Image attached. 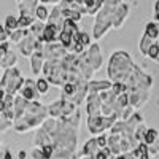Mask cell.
Segmentation results:
<instances>
[{"mask_svg":"<svg viewBox=\"0 0 159 159\" xmlns=\"http://www.w3.org/2000/svg\"><path fill=\"white\" fill-rule=\"evenodd\" d=\"M54 37V27H46L45 30V40H52Z\"/></svg>","mask_w":159,"mask_h":159,"instance_id":"6da1fadb","label":"cell"},{"mask_svg":"<svg viewBox=\"0 0 159 159\" xmlns=\"http://www.w3.org/2000/svg\"><path fill=\"white\" fill-rule=\"evenodd\" d=\"M16 24H18V22H16V19H15V18H11V16H10V18H7V27L15 29V27H16Z\"/></svg>","mask_w":159,"mask_h":159,"instance_id":"7a4b0ae2","label":"cell"},{"mask_svg":"<svg viewBox=\"0 0 159 159\" xmlns=\"http://www.w3.org/2000/svg\"><path fill=\"white\" fill-rule=\"evenodd\" d=\"M148 35L150 37H154L156 35V27H154L153 24H148Z\"/></svg>","mask_w":159,"mask_h":159,"instance_id":"3957f363","label":"cell"},{"mask_svg":"<svg viewBox=\"0 0 159 159\" xmlns=\"http://www.w3.org/2000/svg\"><path fill=\"white\" fill-rule=\"evenodd\" d=\"M150 56H151V57H156V56H157V48H156V46H151V48H150Z\"/></svg>","mask_w":159,"mask_h":159,"instance_id":"277c9868","label":"cell"},{"mask_svg":"<svg viewBox=\"0 0 159 159\" xmlns=\"http://www.w3.org/2000/svg\"><path fill=\"white\" fill-rule=\"evenodd\" d=\"M154 137H156V132H154V130H150V132H148V142H150V143L154 142Z\"/></svg>","mask_w":159,"mask_h":159,"instance_id":"5b68a950","label":"cell"},{"mask_svg":"<svg viewBox=\"0 0 159 159\" xmlns=\"http://www.w3.org/2000/svg\"><path fill=\"white\" fill-rule=\"evenodd\" d=\"M38 86H40V91L42 92H46V83L45 81H38Z\"/></svg>","mask_w":159,"mask_h":159,"instance_id":"8992f818","label":"cell"},{"mask_svg":"<svg viewBox=\"0 0 159 159\" xmlns=\"http://www.w3.org/2000/svg\"><path fill=\"white\" fill-rule=\"evenodd\" d=\"M49 156H51V148H49V147H46V148H45V156H43V157H46V159H48Z\"/></svg>","mask_w":159,"mask_h":159,"instance_id":"52a82bcc","label":"cell"}]
</instances>
